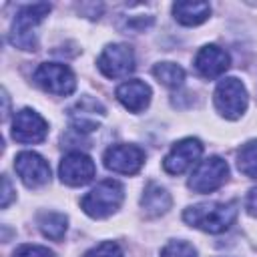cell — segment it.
<instances>
[{"label": "cell", "mask_w": 257, "mask_h": 257, "mask_svg": "<svg viewBox=\"0 0 257 257\" xmlns=\"http://www.w3.org/2000/svg\"><path fill=\"white\" fill-rule=\"evenodd\" d=\"M153 74L159 82H163L169 88H179L185 80V70L175 62H159L153 68Z\"/></svg>", "instance_id": "19"}, {"label": "cell", "mask_w": 257, "mask_h": 257, "mask_svg": "<svg viewBox=\"0 0 257 257\" xmlns=\"http://www.w3.org/2000/svg\"><path fill=\"white\" fill-rule=\"evenodd\" d=\"M239 213V203H199L193 207H187L183 213V221L195 229H201L205 233H223L227 231Z\"/></svg>", "instance_id": "1"}, {"label": "cell", "mask_w": 257, "mask_h": 257, "mask_svg": "<svg viewBox=\"0 0 257 257\" xmlns=\"http://www.w3.org/2000/svg\"><path fill=\"white\" fill-rule=\"evenodd\" d=\"M116 98L131 112H143L151 102V86L143 80H126L116 88Z\"/></svg>", "instance_id": "15"}, {"label": "cell", "mask_w": 257, "mask_h": 257, "mask_svg": "<svg viewBox=\"0 0 257 257\" xmlns=\"http://www.w3.org/2000/svg\"><path fill=\"white\" fill-rule=\"evenodd\" d=\"M94 173H96V167H94L92 159L80 151H72L66 157H62L60 167H58L60 181L70 187H82V185L90 183Z\"/></svg>", "instance_id": "9"}, {"label": "cell", "mask_w": 257, "mask_h": 257, "mask_svg": "<svg viewBox=\"0 0 257 257\" xmlns=\"http://www.w3.org/2000/svg\"><path fill=\"white\" fill-rule=\"evenodd\" d=\"M48 12L50 4L46 2L22 6L12 22L10 42L20 50H36V28L44 20V16H48Z\"/></svg>", "instance_id": "2"}, {"label": "cell", "mask_w": 257, "mask_h": 257, "mask_svg": "<svg viewBox=\"0 0 257 257\" xmlns=\"http://www.w3.org/2000/svg\"><path fill=\"white\" fill-rule=\"evenodd\" d=\"M96 64L106 78H124L135 70L133 48L126 44H108L100 52Z\"/></svg>", "instance_id": "7"}, {"label": "cell", "mask_w": 257, "mask_h": 257, "mask_svg": "<svg viewBox=\"0 0 257 257\" xmlns=\"http://www.w3.org/2000/svg\"><path fill=\"white\" fill-rule=\"evenodd\" d=\"M38 227H40V231H42L44 237H48L52 241H60L64 237V233H66L68 219L62 213L48 211V213H42L38 217Z\"/></svg>", "instance_id": "18"}, {"label": "cell", "mask_w": 257, "mask_h": 257, "mask_svg": "<svg viewBox=\"0 0 257 257\" xmlns=\"http://www.w3.org/2000/svg\"><path fill=\"white\" fill-rule=\"evenodd\" d=\"M201 153H203V145H201L199 139H193V137L183 139V141H179V143L173 145L171 153L163 161V169L169 175H181L191 165H195L199 161Z\"/></svg>", "instance_id": "12"}, {"label": "cell", "mask_w": 257, "mask_h": 257, "mask_svg": "<svg viewBox=\"0 0 257 257\" xmlns=\"http://www.w3.org/2000/svg\"><path fill=\"white\" fill-rule=\"evenodd\" d=\"M104 114V106L90 96H82L72 108H70V120L72 126L78 133H88L98 126V118Z\"/></svg>", "instance_id": "14"}, {"label": "cell", "mask_w": 257, "mask_h": 257, "mask_svg": "<svg viewBox=\"0 0 257 257\" xmlns=\"http://www.w3.org/2000/svg\"><path fill=\"white\" fill-rule=\"evenodd\" d=\"M161 257H197V251L187 241H171L161 249Z\"/></svg>", "instance_id": "21"}, {"label": "cell", "mask_w": 257, "mask_h": 257, "mask_svg": "<svg viewBox=\"0 0 257 257\" xmlns=\"http://www.w3.org/2000/svg\"><path fill=\"white\" fill-rule=\"evenodd\" d=\"M171 195L165 187L157 185V183H149L145 187V193L141 197V207L145 211L147 217H159L165 215L171 209Z\"/></svg>", "instance_id": "16"}, {"label": "cell", "mask_w": 257, "mask_h": 257, "mask_svg": "<svg viewBox=\"0 0 257 257\" xmlns=\"http://www.w3.org/2000/svg\"><path fill=\"white\" fill-rule=\"evenodd\" d=\"M82 257H124L122 255V249L118 247V243L114 241H104L92 249H88Z\"/></svg>", "instance_id": "22"}, {"label": "cell", "mask_w": 257, "mask_h": 257, "mask_svg": "<svg viewBox=\"0 0 257 257\" xmlns=\"http://www.w3.org/2000/svg\"><path fill=\"white\" fill-rule=\"evenodd\" d=\"M124 199V189L118 181L106 179L100 181L94 189H90L82 199H80V207L82 211L92 217V219H104L108 215H112L120 203Z\"/></svg>", "instance_id": "3"}, {"label": "cell", "mask_w": 257, "mask_h": 257, "mask_svg": "<svg viewBox=\"0 0 257 257\" xmlns=\"http://www.w3.org/2000/svg\"><path fill=\"white\" fill-rule=\"evenodd\" d=\"M48 135L46 120L32 108H22L12 120V139L16 143H42Z\"/></svg>", "instance_id": "10"}, {"label": "cell", "mask_w": 257, "mask_h": 257, "mask_svg": "<svg viewBox=\"0 0 257 257\" xmlns=\"http://www.w3.org/2000/svg\"><path fill=\"white\" fill-rule=\"evenodd\" d=\"M14 257H56V255L42 245H22L14 251Z\"/></svg>", "instance_id": "23"}, {"label": "cell", "mask_w": 257, "mask_h": 257, "mask_svg": "<svg viewBox=\"0 0 257 257\" xmlns=\"http://www.w3.org/2000/svg\"><path fill=\"white\" fill-rule=\"evenodd\" d=\"M247 211L257 217V189H251V193L247 195Z\"/></svg>", "instance_id": "25"}, {"label": "cell", "mask_w": 257, "mask_h": 257, "mask_svg": "<svg viewBox=\"0 0 257 257\" xmlns=\"http://www.w3.org/2000/svg\"><path fill=\"white\" fill-rule=\"evenodd\" d=\"M173 14L181 24L197 26L209 18L211 6L207 2H177L173 6Z\"/></svg>", "instance_id": "17"}, {"label": "cell", "mask_w": 257, "mask_h": 257, "mask_svg": "<svg viewBox=\"0 0 257 257\" xmlns=\"http://www.w3.org/2000/svg\"><path fill=\"white\" fill-rule=\"evenodd\" d=\"M34 82L50 94L56 96H66L70 92H74L76 88V80L72 70L66 64L60 62H44L34 70Z\"/></svg>", "instance_id": "5"}, {"label": "cell", "mask_w": 257, "mask_h": 257, "mask_svg": "<svg viewBox=\"0 0 257 257\" xmlns=\"http://www.w3.org/2000/svg\"><path fill=\"white\" fill-rule=\"evenodd\" d=\"M213 100H215V108L219 110L221 116H225L229 120H235L247 108V90H245V84L239 78H235V76L223 78L217 84V88H215Z\"/></svg>", "instance_id": "4"}, {"label": "cell", "mask_w": 257, "mask_h": 257, "mask_svg": "<svg viewBox=\"0 0 257 257\" xmlns=\"http://www.w3.org/2000/svg\"><path fill=\"white\" fill-rule=\"evenodd\" d=\"M2 201H0V205H2V209H6L8 207V203H10V199H12V185H10V181H8V177H2Z\"/></svg>", "instance_id": "24"}, {"label": "cell", "mask_w": 257, "mask_h": 257, "mask_svg": "<svg viewBox=\"0 0 257 257\" xmlns=\"http://www.w3.org/2000/svg\"><path fill=\"white\" fill-rule=\"evenodd\" d=\"M229 177V167L221 157H209L201 161L191 173L189 187L195 193H211L217 191Z\"/></svg>", "instance_id": "6"}, {"label": "cell", "mask_w": 257, "mask_h": 257, "mask_svg": "<svg viewBox=\"0 0 257 257\" xmlns=\"http://www.w3.org/2000/svg\"><path fill=\"white\" fill-rule=\"evenodd\" d=\"M229 64H231L229 54L221 46H217V44L203 46L197 52V56H195V68H197V72L201 76L209 78V80L221 76L229 68Z\"/></svg>", "instance_id": "13"}, {"label": "cell", "mask_w": 257, "mask_h": 257, "mask_svg": "<svg viewBox=\"0 0 257 257\" xmlns=\"http://www.w3.org/2000/svg\"><path fill=\"white\" fill-rule=\"evenodd\" d=\"M237 169L251 179H257V141L245 143L237 153Z\"/></svg>", "instance_id": "20"}, {"label": "cell", "mask_w": 257, "mask_h": 257, "mask_svg": "<svg viewBox=\"0 0 257 257\" xmlns=\"http://www.w3.org/2000/svg\"><path fill=\"white\" fill-rule=\"evenodd\" d=\"M104 167L112 173L135 175L145 163V151L137 145H112L104 151Z\"/></svg>", "instance_id": "8"}, {"label": "cell", "mask_w": 257, "mask_h": 257, "mask_svg": "<svg viewBox=\"0 0 257 257\" xmlns=\"http://www.w3.org/2000/svg\"><path fill=\"white\" fill-rule=\"evenodd\" d=\"M14 169L18 173V177L22 179V183L30 189L42 187L50 181V167L48 163L32 151H24L20 155H16L14 159Z\"/></svg>", "instance_id": "11"}]
</instances>
